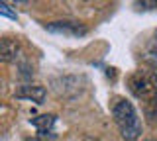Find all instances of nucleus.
I'll use <instances>...</instances> for the list:
<instances>
[{"label": "nucleus", "mask_w": 157, "mask_h": 141, "mask_svg": "<svg viewBox=\"0 0 157 141\" xmlns=\"http://www.w3.org/2000/svg\"><path fill=\"white\" fill-rule=\"evenodd\" d=\"M112 116H114V121L120 129L122 137L126 141H134L140 137L141 133V121L137 118V112L134 108V104L128 100H116L114 106H112Z\"/></svg>", "instance_id": "obj_1"}, {"label": "nucleus", "mask_w": 157, "mask_h": 141, "mask_svg": "<svg viewBox=\"0 0 157 141\" xmlns=\"http://www.w3.org/2000/svg\"><path fill=\"white\" fill-rule=\"evenodd\" d=\"M128 86L136 98L153 100L157 96V75L153 71H136L128 79Z\"/></svg>", "instance_id": "obj_2"}, {"label": "nucleus", "mask_w": 157, "mask_h": 141, "mask_svg": "<svg viewBox=\"0 0 157 141\" xmlns=\"http://www.w3.org/2000/svg\"><path fill=\"white\" fill-rule=\"evenodd\" d=\"M47 30L57 32V33H69V35H82V33H86V28L77 22H53L47 26Z\"/></svg>", "instance_id": "obj_3"}, {"label": "nucleus", "mask_w": 157, "mask_h": 141, "mask_svg": "<svg viewBox=\"0 0 157 141\" xmlns=\"http://www.w3.org/2000/svg\"><path fill=\"white\" fill-rule=\"evenodd\" d=\"M16 98H26V100H32L36 104H43L45 100V88L43 86H22L18 92H16Z\"/></svg>", "instance_id": "obj_4"}, {"label": "nucleus", "mask_w": 157, "mask_h": 141, "mask_svg": "<svg viewBox=\"0 0 157 141\" xmlns=\"http://www.w3.org/2000/svg\"><path fill=\"white\" fill-rule=\"evenodd\" d=\"M18 49H20L18 41H14V39H2V41H0V63L14 61V59H16V55H18Z\"/></svg>", "instance_id": "obj_5"}, {"label": "nucleus", "mask_w": 157, "mask_h": 141, "mask_svg": "<svg viewBox=\"0 0 157 141\" xmlns=\"http://www.w3.org/2000/svg\"><path fill=\"white\" fill-rule=\"evenodd\" d=\"M32 124L36 125V129L39 131L41 135H47L49 131L53 129V124H55V116H51V114H45V116H39V118H33L32 120Z\"/></svg>", "instance_id": "obj_6"}, {"label": "nucleus", "mask_w": 157, "mask_h": 141, "mask_svg": "<svg viewBox=\"0 0 157 141\" xmlns=\"http://www.w3.org/2000/svg\"><path fill=\"white\" fill-rule=\"evenodd\" d=\"M0 14H2V16H8V18H16V12L4 2H0Z\"/></svg>", "instance_id": "obj_7"}, {"label": "nucleus", "mask_w": 157, "mask_h": 141, "mask_svg": "<svg viewBox=\"0 0 157 141\" xmlns=\"http://www.w3.org/2000/svg\"><path fill=\"white\" fill-rule=\"evenodd\" d=\"M145 141H155V139H145Z\"/></svg>", "instance_id": "obj_8"}]
</instances>
